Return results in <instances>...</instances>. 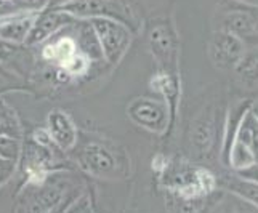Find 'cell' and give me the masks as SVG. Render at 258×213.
I'll use <instances>...</instances> for the list:
<instances>
[{"label":"cell","mask_w":258,"mask_h":213,"mask_svg":"<svg viewBox=\"0 0 258 213\" xmlns=\"http://www.w3.org/2000/svg\"><path fill=\"white\" fill-rule=\"evenodd\" d=\"M84 188L69 170L50 173L40 183L23 186L13 213H66L85 194Z\"/></svg>","instance_id":"6da1fadb"},{"label":"cell","mask_w":258,"mask_h":213,"mask_svg":"<svg viewBox=\"0 0 258 213\" xmlns=\"http://www.w3.org/2000/svg\"><path fill=\"white\" fill-rule=\"evenodd\" d=\"M157 180L168 199L183 202L215 196L220 184L215 173L206 165L181 157H168Z\"/></svg>","instance_id":"7a4b0ae2"},{"label":"cell","mask_w":258,"mask_h":213,"mask_svg":"<svg viewBox=\"0 0 258 213\" xmlns=\"http://www.w3.org/2000/svg\"><path fill=\"white\" fill-rule=\"evenodd\" d=\"M76 164L81 170L93 178L120 180L130 176V157L104 141H88L77 151Z\"/></svg>","instance_id":"3957f363"},{"label":"cell","mask_w":258,"mask_h":213,"mask_svg":"<svg viewBox=\"0 0 258 213\" xmlns=\"http://www.w3.org/2000/svg\"><path fill=\"white\" fill-rule=\"evenodd\" d=\"M221 131L223 125L220 127V112L213 104L206 106L189 122L186 145L196 162H210L220 156Z\"/></svg>","instance_id":"277c9868"},{"label":"cell","mask_w":258,"mask_h":213,"mask_svg":"<svg viewBox=\"0 0 258 213\" xmlns=\"http://www.w3.org/2000/svg\"><path fill=\"white\" fill-rule=\"evenodd\" d=\"M18 167L24 175V184L40 183L50 173L69 170L71 168L64 153L55 143L40 145L35 143L32 138L23 141Z\"/></svg>","instance_id":"5b68a950"},{"label":"cell","mask_w":258,"mask_h":213,"mask_svg":"<svg viewBox=\"0 0 258 213\" xmlns=\"http://www.w3.org/2000/svg\"><path fill=\"white\" fill-rule=\"evenodd\" d=\"M146 39L156 69L180 70V37L170 16L151 20Z\"/></svg>","instance_id":"8992f818"},{"label":"cell","mask_w":258,"mask_h":213,"mask_svg":"<svg viewBox=\"0 0 258 213\" xmlns=\"http://www.w3.org/2000/svg\"><path fill=\"white\" fill-rule=\"evenodd\" d=\"M55 8L71 15L79 21H88L95 18H109L127 24L135 31V16L120 0H63Z\"/></svg>","instance_id":"52a82bcc"},{"label":"cell","mask_w":258,"mask_h":213,"mask_svg":"<svg viewBox=\"0 0 258 213\" xmlns=\"http://www.w3.org/2000/svg\"><path fill=\"white\" fill-rule=\"evenodd\" d=\"M88 23L92 24L100 43L103 59L111 66H117L132 45L133 31L127 24L109 18H95L88 20Z\"/></svg>","instance_id":"ba28073f"},{"label":"cell","mask_w":258,"mask_h":213,"mask_svg":"<svg viewBox=\"0 0 258 213\" xmlns=\"http://www.w3.org/2000/svg\"><path fill=\"white\" fill-rule=\"evenodd\" d=\"M127 117L137 127L154 135L170 133V112L167 104L153 96H137L127 104Z\"/></svg>","instance_id":"9c48e42d"},{"label":"cell","mask_w":258,"mask_h":213,"mask_svg":"<svg viewBox=\"0 0 258 213\" xmlns=\"http://www.w3.org/2000/svg\"><path fill=\"white\" fill-rule=\"evenodd\" d=\"M218 18V29L233 34L247 48L258 47V8L236 2V5L226 7Z\"/></svg>","instance_id":"30bf717a"},{"label":"cell","mask_w":258,"mask_h":213,"mask_svg":"<svg viewBox=\"0 0 258 213\" xmlns=\"http://www.w3.org/2000/svg\"><path fill=\"white\" fill-rule=\"evenodd\" d=\"M247 47L226 31H213L209 40L207 55L210 63L220 70H233L242 58Z\"/></svg>","instance_id":"8fae6325"},{"label":"cell","mask_w":258,"mask_h":213,"mask_svg":"<svg viewBox=\"0 0 258 213\" xmlns=\"http://www.w3.org/2000/svg\"><path fill=\"white\" fill-rule=\"evenodd\" d=\"M77 21L79 20H76V18H73L64 12L58 10V8L48 7L47 10L40 12L37 15V18H35L24 45L34 47V45H40V43H45L51 37L58 35L61 31L74 26Z\"/></svg>","instance_id":"7c38bea8"},{"label":"cell","mask_w":258,"mask_h":213,"mask_svg":"<svg viewBox=\"0 0 258 213\" xmlns=\"http://www.w3.org/2000/svg\"><path fill=\"white\" fill-rule=\"evenodd\" d=\"M149 87L167 104L168 112H170V131H172L176 120L178 106H180V100H181L180 70L156 69L153 77L149 79Z\"/></svg>","instance_id":"4fadbf2b"},{"label":"cell","mask_w":258,"mask_h":213,"mask_svg":"<svg viewBox=\"0 0 258 213\" xmlns=\"http://www.w3.org/2000/svg\"><path fill=\"white\" fill-rule=\"evenodd\" d=\"M45 128L48 135L63 153H69L77 146L79 130L73 117L63 109H53L48 112L45 120Z\"/></svg>","instance_id":"5bb4252c"},{"label":"cell","mask_w":258,"mask_h":213,"mask_svg":"<svg viewBox=\"0 0 258 213\" xmlns=\"http://www.w3.org/2000/svg\"><path fill=\"white\" fill-rule=\"evenodd\" d=\"M40 12H21L0 18V42L21 45L31 32V28Z\"/></svg>","instance_id":"9a60e30c"},{"label":"cell","mask_w":258,"mask_h":213,"mask_svg":"<svg viewBox=\"0 0 258 213\" xmlns=\"http://www.w3.org/2000/svg\"><path fill=\"white\" fill-rule=\"evenodd\" d=\"M253 100H241L234 103L226 112V117L223 120V131H221V146H220V161L225 165L226 157L229 154V149L233 146L234 139L237 136V131L247 112L250 111Z\"/></svg>","instance_id":"2e32d148"},{"label":"cell","mask_w":258,"mask_h":213,"mask_svg":"<svg viewBox=\"0 0 258 213\" xmlns=\"http://www.w3.org/2000/svg\"><path fill=\"white\" fill-rule=\"evenodd\" d=\"M79 53L77 43L73 35L63 34V35H55L50 40L43 43L40 50L42 59H45L48 64L55 66L56 69L64 67L74 55Z\"/></svg>","instance_id":"e0dca14e"},{"label":"cell","mask_w":258,"mask_h":213,"mask_svg":"<svg viewBox=\"0 0 258 213\" xmlns=\"http://www.w3.org/2000/svg\"><path fill=\"white\" fill-rule=\"evenodd\" d=\"M234 79L244 90L258 88V47L247 48L242 58L233 69Z\"/></svg>","instance_id":"ac0fdd59"},{"label":"cell","mask_w":258,"mask_h":213,"mask_svg":"<svg viewBox=\"0 0 258 213\" xmlns=\"http://www.w3.org/2000/svg\"><path fill=\"white\" fill-rule=\"evenodd\" d=\"M221 184H223V188L233 194L234 197L244 200L248 205H252L255 210H258V184L256 183L247 178H242L241 175L233 172L231 175L225 176Z\"/></svg>","instance_id":"d6986e66"},{"label":"cell","mask_w":258,"mask_h":213,"mask_svg":"<svg viewBox=\"0 0 258 213\" xmlns=\"http://www.w3.org/2000/svg\"><path fill=\"white\" fill-rule=\"evenodd\" d=\"M73 37L77 43L79 51L84 53L87 58H90L92 63L103 59L100 43H98L95 31L88 21H77L76 23V35H73Z\"/></svg>","instance_id":"ffe728a7"},{"label":"cell","mask_w":258,"mask_h":213,"mask_svg":"<svg viewBox=\"0 0 258 213\" xmlns=\"http://www.w3.org/2000/svg\"><path fill=\"white\" fill-rule=\"evenodd\" d=\"M0 135L23 141V125L16 111L10 104L0 100Z\"/></svg>","instance_id":"44dd1931"},{"label":"cell","mask_w":258,"mask_h":213,"mask_svg":"<svg viewBox=\"0 0 258 213\" xmlns=\"http://www.w3.org/2000/svg\"><path fill=\"white\" fill-rule=\"evenodd\" d=\"M236 139L241 141L242 145H245L252 151V154L255 156V161L258 162V122L253 119L250 111L247 112V115L241 123V127H239Z\"/></svg>","instance_id":"7402d4cb"},{"label":"cell","mask_w":258,"mask_h":213,"mask_svg":"<svg viewBox=\"0 0 258 213\" xmlns=\"http://www.w3.org/2000/svg\"><path fill=\"white\" fill-rule=\"evenodd\" d=\"M213 197L215 196L202 199V200H188V202L173 200L167 197V208L170 210V213H204L212 205Z\"/></svg>","instance_id":"603a6c76"},{"label":"cell","mask_w":258,"mask_h":213,"mask_svg":"<svg viewBox=\"0 0 258 213\" xmlns=\"http://www.w3.org/2000/svg\"><path fill=\"white\" fill-rule=\"evenodd\" d=\"M92 69V61L90 58H87L84 53L79 51L77 55L73 56V59L69 61V63L61 67V70H64V73L71 77V79H79V77H84L90 73Z\"/></svg>","instance_id":"cb8c5ba5"},{"label":"cell","mask_w":258,"mask_h":213,"mask_svg":"<svg viewBox=\"0 0 258 213\" xmlns=\"http://www.w3.org/2000/svg\"><path fill=\"white\" fill-rule=\"evenodd\" d=\"M21 146L23 141L0 135V159L18 162L21 156Z\"/></svg>","instance_id":"d4e9b609"},{"label":"cell","mask_w":258,"mask_h":213,"mask_svg":"<svg viewBox=\"0 0 258 213\" xmlns=\"http://www.w3.org/2000/svg\"><path fill=\"white\" fill-rule=\"evenodd\" d=\"M51 0H12L18 12H43L50 7Z\"/></svg>","instance_id":"484cf974"},{"label":"cell","mask_w":258,"mask_h":213,"mask_svg":"<svg viewBox=\"0 0 258 213\" xmlns=\"http://www.w3.org/2000/svg\"><path fill=\"white\" fill-rule=\"evenodd\" d=\"M16 168H18V162L4 161V159H0V188L12 180V176L16 172Z\"/></svg>","instance_id":"4316f807"},{"label":"cell","mask_w":258,"mask_h":213,"mask_svg":"<svg viewBox=\"0 0 258 213\" xmlns=\"http://www.w3.org/2000/svg\"><path fill=\"white\" fill-rule=\"evenodd\" d=\"M66 213H93V205H92L90 196L85 192L81 199L76 200L73 205H71V208Z\"/></svg>","instance_id":"83f0119b"},{"label":"cell","mask_w":258,"mask_h":213,"mask_svg":"<svg viewBox=\"0 0 258 213\" xmlns=\"http://www.w3.org/2000/svg\"><path fill=\"white\" fill-rule=\"evenodd\" d=\"M237 175H241L242 178H247V180H250V181H253V183H256V184H258V162H256V164H253L252 167L245 168V170L239 172Z\"/></svg>","instance_id":"f1b7e54d"},{"label":"cell","mask_w":258,"mask_h":213,"mask_svg":"<svg viewBox=\"0 0 258 213\" xmlns=\"http://www.w3.org/2000/svg\"><path fill=\"white\" fill-rule=\"evenodd\" d=\"M237 4H242V5H247V7H253V8H258V0H234Z\"/></svg>","instance_id":"f546056e"},{"label":"cell","mask_w":258,"mask_h":213,"mask_svg":"<svg viewBox=\"0 0 258 213\" xmlns=\"http://www.w3.org/2000/svg\"><path fill=\"white\" fill-rule=\"evenodd\" d=\"M250 114L253 115V119L258 122V100H253V103L250 106Z\"/></svg>","instance_id":"4dcf8cb0"},{"label":"cell","mask_w":258,"mask_h":213,"mask_svg":"<svg viewBox=\"0 0 258 213\" xmlns=\"http://www.w3.org/2000/svg\"><path fill=\"white\" fill-rule=\"evenodd\" d=\"M63 0H51L50 2V7H55V5H58V4H61Z\"/></svg>","instance_id":"1f68e13d"},{"label":"cell","mask_w":258,"mask_h":213,"mask_svg":"<svg viewBox=\"0 0 258 213\" xmlns=\"http://www.w3.org/2000/svg\"><path fill=\"white\" fill-rule=\"evenodd\" d=\"M2 47H4V45H2V43H0V51H2Z\"/></svg>","instance_id":"d6a6232c"},{"label":"cell","mask_w":258,"mask_h":213,"mask_svg":"<svg viewBox=\"0 0 258 213\" xmlns=\"http://www.w3.org/2000/svg\"><path fill=\"white\" fill-rule=\"evenodd\" d=\"M237 213H241V211H237Z\"/></svg>","instance_id":"836d02e7"}]
</instances>
